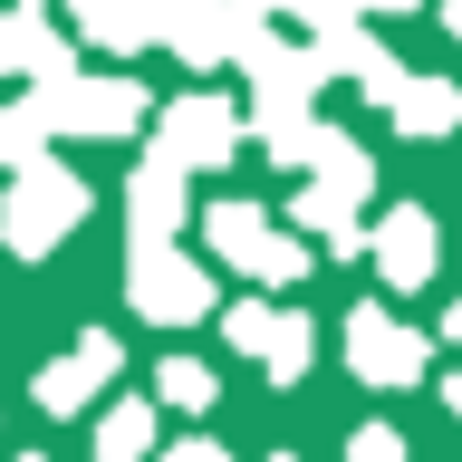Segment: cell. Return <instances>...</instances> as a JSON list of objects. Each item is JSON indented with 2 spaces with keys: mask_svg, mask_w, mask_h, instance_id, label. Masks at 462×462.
I'll list each match as a JSON object with an SVG mask.
<instances>
[{
  "mask_svg": "<svg viewBox=\"0 0 462 462\" xmlns=\"http://www.w3.org/2000/svg\"><path fill=\"white\" fill-rule=\"evenodd\" d=\"M144 453H154V395L106 404V424H97V462H144Z\"/></svg>",
  "mask_w": 462,
  "mask_h": 462,
  "instance_id": "obj_17",
  "label": "cell"
},
{
  "mask_svg": "<svg viewBox=\"0 0 462 462\" xmlns=\"http://www.w3.org/2000/svg\"><path fill=\"white\" fill-rule=\"evenodd\" d=\"M309 183H328V193H346V202H366L375 193V154L356 135H337V125H318L309 135Z\"/></svg>",
  "mask_w": 462,
  "mask_h": 462,
  "instance_id": "obj_15",
  "label": "cell"
},
{
  "mask_svg": "<svg viewBox=\"0 0 462 462\" xmlns=\"http://www.w3.org/2000/svg\"><path fill=\"white\" fill-rule=\"evenodd\" d=\"M125 299H135V318H154V328H193V318H212V270H202L193 251H173V241H135Z\"/></svg>",
  "mask_w": 462,
  "mask_h": 462,
  "instance_id": "obj_4",
  "label": "cell"
},
{
  "mask_svg": "<svg viewBox=\"0 0 462 462\" xmlns=\"http://www.w3.org/2000/svg\"><path fill=\"white\" fill-rule=\"evenodd\" d=\"M346 366H356V385H424V366H433V346H424V328H404L395 309H356L346 318Z\"/></svg>",
  "mask_w": 462,
  "mask_h": 462,
  "instance_id": "obj_6",
  "label": "cell"
},
{
  "mask_svg": "<svg viewBox=\"0 0 462 462\" xmlns=\"http://www.w3.org/2000/svg\"><path fill=\"white\" fill-rule=\"evenodd\" d=\"M346 462H404V433L395 424H356L346 433Z\"/></svg>",
  "mask_w": 462,
  "mask_h": 462,
  "instance_id": "obj_21",
  "label": "cell"
},
{
  "mask_svg": "<svg viewBox=\"0 0 462 462\" xmlns=\"http://www.w3.org/2000/svg\"><path fill=\"white\" fill-rule=\"evenodd\" d=\"M309 356H318L309 318L280 309V318H270V337H260V375H270V385H299V375H309Z\"/></svg>",
  "mask_w": 462,
  "mask_h": 462,
  "instance_id": "obj_16",
  "label": "cell"
},
{
  "mask_svg": "<svg viewBox=\"0 0 462 462\" xmlns=\"http://www.w3.org/2000/svg\"><path fill=\"white\" fill-rule=\"evenodd\" d=\"M116 366H125L116 328H87L68 356H49V366H39V385H29V395H39V414H78V404H97V395L116 385Z\"/></svg>",
  "mask_w": 462,
  "mask_h": 462,
  "instance_id": "obj_7",
  "label": "cell"
},
{
  "mask_svg": "<svg viewBox=\"0 0 462 462\" xmlns=\"http://www.w3.org/2000/svg\"><path fill=\"white\" fill-rule=\"evenodd\" d=\"M68 20H78L87 49H106V58H135L164 39V0H68Z\"/></svg>",
  "mask_w": 462,
  "mask_h": 462,
  "instance_id": "obj_11",
  "label": "cell"
},
{
  "mask_svg": "<svg viewBox=\"0 0 462 462\" xmlns=\"http://www.w3.org/2000/svg\"><path fill=\"white\" fill-rule=\"evenodd\" d=\"M443 404H453V414H462V375H453V385H443Z\"/></svg>",
  "mask_w": 462,
  "mask_h": 462,
  "instance_id": "obj_26",
  "label": "cell"
},
{
  "mask_svg": "<svg viewBox=\"0 0 462 462\" xmlns=\"http://www.w3.org/2000/svg\"><path fill=\"white\" fill-rule=\"evenodd\" d=\"M154 462H231V453H222V443H202V433H193V443H173V453H154Z\"/></svg>",
  "mask_w": 462,
  "mask_h": 462,
  "instance_id": "obj_23",
  "label": "cell"
},
{
  "mask_svg": "<svg viewBox=\"0 0 462 462\" xmlns=\"http://www.w3.org/2000/svg\"><path fill=\"white\" fill-rule=\"evenodd\" d=\"M443 337H453V346H462V299H453V309H443Z\"/></svg>",
  "mask_w": 462,
  "mask_h": 462,
  "instance_id": "obj_24",
  "label": "cell"
},
{
  "mask_svg": "<svg viewBox=\"0 0 462 462\" xmlns=\"http://www.w3.org/2000/svg\"><path fill=\"white\" fill-rule=\"evenodd\" d=\"M202 241H212L241 280H260V289H299V280H309V241H299V231H280L260 202H241V193L202 212Z\"/></svg>",
  "mask_w": 462,
  "mask_h": 462,
  "instance_id": "obj_3",
  "label": "cell"
},
{
  "mask_svg": "<svg viewBox=\"0 0 462 462\" xmlns=\"http://www.w3.org/2000/svg\"><path fill=\"white\" fill-rule=\"evenodd\" d=\"M183 173H222L241 144H251V116L231 106V97H173L164 106V135H154Z\"/></svg>",
  "mask_w": 462,
  "mask_h": 462,
  "instance_id": "obj_5",
  "label": "cell"
},
{
  "mask_svg": "<svg viewBox=\"0 0 462 462\" xmlns=\"http://www.w3.org/2000/svg\"><path fill=\"white\" fill-rule=\"evenodd\" d=\"M309 49H318V68H328V78H356L375 106H385V97H395V78H404V68H395V49L366 29V10H346V20H318V39H309Z\"/></svg>",
  "mask_w": 462,
  "mask_h": 462,
  "instance_id": "obj_8",
  "label": "cell"
},
{
  "mask_svg": "<svg viewBox=\"0 0 462 462\" xmlns=\"http://www.w3.org/2000/svg\"><path fill=\"white\" fill-rule=\"evenodd\" d=\"M164 10H173V0H164Z\"/></svg>",
  "mask_w": 462,
  "mask_h": 462,
  "instance_id": "obj_29",
  "label": "cell"
},
{
  "mask_svg": "<svg viewBox=\"0 0 462 462\" xmlns=\"http://www.w3.org/2000/svg\"><path fill=\"white\" fill-rule=\"evenodd\" d=\"M231 20H241V0H173L164 10V49L183 68H222L231 58Z\"/></svg>",
  "mask_w": 462,
  "mask_h": 462,
  "instance_id": "obj_13",
  "label": "cell"
},
{
  "mask_svg": "<svg viewBox=\"0 0 462 462\" xmlns=\"http://www.w3.org/2000/svg\"><path fill=\"white\" fill-rule=\"evenodd\" d=\"M154 404L202 414V404H212V366H202V356H164V366H154Z\"/></svg>",
  "mask_w": 462,
  "mask_h": 462,
  "instance_id": "obj_18",
  "label": "cell"
},
{
  "mask_svg": "<svg viewBox=\"0 0 462 462\" xmlns=\"http://www.w3.org/2000/svg\"><path fill=\"white\" fill-rule=\"evenodd\" d=\"M385 116H395V135L433 144V135H453V125H462V87H453V78H395Z\"/></svg>",
  "mask_w": 462,
  "mask_h": 462,
  "instance_id": "obj_14",
  "label": "cell"
},
{
  "mask_svg": "<svg viewBox=\"0 0 462 462\" xmlns=\"http://www.w3.org/2000/svg\"><path fill=\"white\" fill-rule=\"evenodd\" d=\"M443 29H453V39H462V0H443Z\"/></svg>",
  "mask_w": 462,
  "mask_h": 462,
  "instance_id": "obj_25",
  "label": "cell"
},
{
  "mask_svg": "<svg viewBox=\"0 0 462 462\" xmlns=\"http://www.w3.org/2000/svg\"><path fill=\"white\" fill-rule=\"evenodd\" d=\"M251 10H270V20H280V10H299V20H346V10H366V0H251Z\"/></svg>",
  "mask_w": 462,
  "mask_h": 462,
  "instance_id": "obj_22",
  "label": "cell"
},
{
  "mask_svg": "<svg viewBox=\"0 0 462 462\" xmlns=\"http://www.w3.org/2000/svg\"><path fill=\"white\" fill-rule=\"evenodd\" d=\"M20 462H49V453H20Z\"/></svg>",
  "mask_w": 462,
  "mask_h": 462,
  "instance_id": "obj_27",
  "label": "cell"
},
{
  "mask_svg": "<svg viewBox=\"0 0 462 462\" xmlns=\"http://www.w3.org/2000/svg\"><path fill=\"white\" fill-rule=\"evenodd\" d=\"M29 106H39V125H49V135L116 144V135H135V125H144V106H154V97H144L135 78H87L78 58H68V68H49V78L29 87Z\"/></svg>",
  "mask_w": 462,
  "mask_h": 462,
  "instance_id": "obj_1",
  "label": "cell"
},
{
  "mask_svg": "<svg viewBox=\"0 0 462 462\" xmlns=\"http://www.w3.org/2000/svg\"><path fill=\"white\" fill-rule=\"evenodd\" d=\"M183 212H193V193H183V164L154 144V154L125 173V222H135V241H173V231H183Z\"/></svg>",
  "mask_w": 462,
  "mask_h": 462,
  "instance_id": "obj_9",
  "label": "cell"
},
{
  "mask_svg": "<svg viewBox=\"0 0 462 462\" xmlns=\"http://www.w3.org/2000/svg\"><path fill=\"white\" fill-rule=\"evenodd\" d=\"M78 222H87V183L68 164H49V154L10 164V193H0V241H10V260H49Z\"/></svg>",
  "mask_w": 462,
  "mask_h": 462,
  "instance_id": "obj_2",
  "label": "cell"
},
{
  "mask_svg": "<svg viewBox=\"0 0 462 462\" xmlns=\"http://www.w3.org/2000/svg\"><path fill=\"white\" fill-rule=\"evenodd\" d=\"M366 260L385 270V289H424L433 280V212L424 202H395V212L366 231Z\"/></svg>",
  "mask_w": 462,
  "mask_h": 462,
  "instance_id": "obj_10",
  "label": "cell"
},
{
  "mask_svg": "<svg viewBox=\"0 0 462 462\" xmlns=\"http://www.w3.org/2000/svg\"><path fill=\"white\" fill-rule=\"evenodd\" d=\"M270 318H280V309H270V299H231V318H222V337L241 346V356H260V337H270Z\"/></svg>",
  "mask_w": 462,
  "mask_h": 462,
  "instance_id": "obj_20",
  "label": "cell"
},
{
  "mask_svg": "<svg viewBox=\"0 0 462 462\" xmlns=\"http://www.w3.org/2000/svg\"><path fill=\"white\" fill-rule=\"evenodd\" d=\"M49 68H68V39H58L49 0L0 10V78H49Z\"/></svg>",
  "mask_w": 462,
  "mask_h": 462,
  "instance_id": "obj_12",
  "label": "cell"
},
{
  "mask_svg": "<svg viewBox=\"0 0 462 462\" xmlns=\"http://www.w3.org/2000/svg\"><path fill=\"white\" fill-rule=\"evenodd\" d=\"M280 462H299V453H280Z\"/></svg>",
  "mask_w": 462,
  "mask_h": 462,
  "instance_id": "obj_28",
  "label": "cell"
},
{
  "mask_svg": "<svg viewBox=\"0 0 462 462\" xmlns=\"http://www.w3.org/2000/svg\"><path fill=\"white\" fill-rule=\"evenodd\" d=\"M29 154H49V125H39V106H29V97H0V173L29 164Z\"/></svg>",
  "mask_w": 462,
  "mask_h": 462,
  "instance_id": "obj_19",
  "label": "cell"
}]
</instances>
